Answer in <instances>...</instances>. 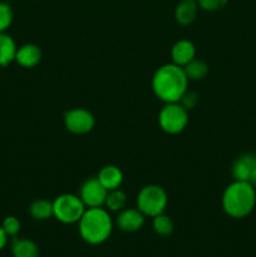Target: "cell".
<instances>
[{
  "label": "cell",
  "instance_id": "25",
  "mask_svg": "<svg viewBox=\"0 0 256 257\" xmlns=\"http://www.w3.org/2000/svg\"><path fill=\"white\" fill-rule=\"evenodd\" d=\"M8 237H9V236H8L7 233H5V231L3 230V227H2V226H0V251H2L3 248L5 247V246H7Z\"/></svg>",
  "mask_w": 256,
  "mask_h": 257
},
{
  "label": "cell",
  "instance_id": "13",
  "mask_svg": "<svg viewBox=\"0 0 256 257\" xmlns=\"http://www.w3.org/2000/svg\"><path fill=\"white\" fill-rule=\"evenodd\" d=\"M97 178L99 180V182L104 186V188L107 191L117 190L122 186L123 183V172L119 167L113 165L104 166L103 168H100V171L98 172Z\"/></svg>",
  "mask_w": 256,
  "mask_h": 257
},
{
  "label": "cell",
  "instance_id": "16",
  "mask_svg": "<svg viewBox=\"0 0 256 257\" xmlns=\"http://www.w3.org/2000/svg\"><path fill=\"white\" fill-rule=\"evenodd\" d=\"M18 47L14 39L5 32L0 33V67H7L15 62Z\"/></svg>",
  "mask_w": 256,
  "mask_h": 257
},
{
  "label": "cell",
  "instance_id": "15",
  "mask_svg": "<svg viewBox=\"0 0 256 257\" xmlns=\"http://www.w3.org/2000/svg\"><path fill=\"white\" fill-rule=\"evenodd\" d=\"M13 257H39L40 251L37 243L29 238L14 237L12 242Z\"/></svg>",
  "mask_w": 256,
  "mask_h": 257
},
{
  "label": "cell",
  "instance_id": "10",
  "mask_svg": "<svg viewBox=\"0 0 256 257\" xmlns=\"http://www.w3.org/2000/svg\"><path fill=\"white\" fill-rule=\"evenodd\" d=\"M171 58H172V63L180 67H185L196 58L195 44L188 39L177 40L171 49Z\"/></svg>",
  "mask_w": 256,
  "mask_h": 257
},
{
  "label": "cell",
  "instance_id": "20",
  "mask_svg": "<svg viewBox=\"0 0 256 257\" xmlns=\"http://www.w3.org/2000/svg\"><path fill=\"white\" fill-rule=\"evenodd\" d=\"M125 205H127V195L123 191H120L119 188L108 191L104 203L108 210L113 212H119L123 208H125Z\"/></svg>",
  "mask_w": 256,
  "mask_h": 257
},
{
  "label": "cell",
  "instance_id": "2",
  "mask_svg": "<svg viewBox=\"0 0 256 257\" xmlns=\"http://www.w3.org/2000/svg\"><path fill=\"white\" fill-rule=\"evenodd\" d=\"M223 212L232 218H245L256 206V188L247 181H235L225 188L221 198Z\"/></svg>",
  "mask_w": 256,
  "mask_h": 257
},
{
  "label": "cell",
  "instance_id": "6",
  "mask_svg": "<svg viewBox=\"0 0 256 257\" xmlns=\"http://www.w3.org/2000/svg\"><path fill=\"white\" fill-rule=\"evenodd\" d=\"M158 124L167 135H180L188 124V110L178 102L165 103L158 113Z\"/></svg>",
  "mask_w": 256,
  "mask_h": 257
},
{
  "label": "cell",
  "instance_id": "18",
  "mask_svg": "<svg viewBox=\"0 0 256 257\" xmlns=\"http://www.w3.org/2000/svg\"><path fill=\"white\" fill-rule=\"evenodd\" d=\"M182 68L188 80H202L208 74V64L205 60L198 59V58H195Z\"/></svg>",
  "mask_w": 256,
  "mask_h": 257
},
{
  "label": "cell",
  "instance_id": "12",
  "mask_svg": "<svg viewBox=\"0 0 256 257\" xmlns=\"http://www.w3.org/2000/svg\"><path fill=\"white\" fill-rule=\"evenodd\" d=\"M43 54L40 48L37 44L28 43L18 48L15 54V62L23 68H34L42 60Z\"/></svg>",
  "mask_w": 256,
  "mask_h": 257
},
{
  "label": "cell",
  "instance_id": "8",
  "mask_svg": "<svg viewBox=\"0 0 256 257\" xmlns=\"http://www.w3.org/2000/svg\"><path fill=\"white\" fill-rule=\"evenodd\" d=\"M108 191L97 177H90L83 182L79 190V197L87 208L103 207Z\"/></svg>",
  "mask_w": 256,
  "mask_h": 257
},
{
  "label": "cell",
  "instance_id": "22",
  "mask_svg": "<svg viewBox=\"0 0 256 257\" xmlns=\"http://www.w3.org/2000/svg\"><path fill=\"white\" fill-rule=\"evenodd\" d=\"M2 227L9 237H17L18 233L20 232V228H22V223L15 216H8L3 221Z\"/></svg>",
  "mask_w": 256,
  "mask_h": 257
},
{
  "label": "cell",
  "instance_id": "5",
  "mask_svg": "<svg viewBox=\"0 0 256 257\" xmlns=\"http://www.w3.org/2000/svg\"><path fill=\"white\" fill-rule=\"evenodd\" d=\"M54 217L65 225L78 223L84 211L87 210L79 196L73 193H63L53 201Z\"/></svg>",
  "mask_w": 256,
  "mask_h": 257
},
{
  "label": "cell",
  "instance_id": "3",
  "mask_svg": "<svg viewBox=\"0 0 256 257\" xmlns=\"http://www.w3.org/2000/svg\"><path fill=\"white\" fill-rule=\"evenodd\" d=\"M78 230L80 237L88 245H102L112 235V217L103 207L87 208L78 221Z\"/></svg>",
  "mask_w": 256,
  "mask_h": 257
},
{
  "label": "cell",
  "instance_id": "24",
  "mask_svg": "<svg viewBox=\"0 0 256 257\" xmlns=\"http://www.w3.org/2000/svg\"><path fill=\"white\" fill-rule=\"evenodd\" d=\"M178 103H180V104L182 105L185 109L191 110V109H193V108L196 107V104L198 103V95L196 94L195 92L187 90V92L182 95V98H181L180 102Z\"/></svg>",
  "mask_w": 256,
  "mask_h": 257
},
{
  "label": "cell",
  "instance_id": "26",
  "mask_svg": "<svg viewBox=\"0 0 256 257\" xmlns=\"http://www.w3.org/2000/svg\"><path fill=\"white\" fill-rule=\"evenodd\" d=\"M248 182H250L251 185L256 188V167H255V170H253V172L251 173V177H250V180H248Z\"/></svg>",
  "mask_w": 256,
  "mask_h": 257
},
{
  "label": "cell",
  "instance_id": "11",
  "mask_svg": "<svg viewBox=\"0 0 256 257\" xmlns=\"http://www.w3.org/2000/svg\"><path fill=\"white\" fill-rule=\"evenodd\" d=\"M256 167V155L253 153H245L237 157L233 162L231 173L235 181H247L250 180L251 173Z\"/></svg>",
  "mask_w": 256,
  "mask_h": 257
},
{
  "label": "cell",
  "instance_id": "19",
  "mask_svg": "<svg viewBox=\"0 0 256 257\" xmlns=\"http://www.w3.org/2000/svg\"><path fill=\"white\" fill-rule=\"evenodd\" d=\"M152 228L158 236L167 237V236H171L173 233L175 223H173L172 218L170 216L165 215V213H161V215L152 218Z\"/></svg>",
  "mask_w": 256,
  "mask_h": 257
},
{
  "label": "cell",
  "instance_id": "23",
  "mask_svg": "<svg viewBox=\"0 0 256 257\" xmlns=\"http://www.w3.org/2000/svg\"><path fill=\"white\" fill-rule=\"evenodd\" d=\"M228 0H197V4L201 9L206 12H217L226 7Z\"/></svg>",
  "mask_w": 256,
  "mask_h": 257
},
{
  "label": "cell",
  "instance_id": "4",
  "mask_svg": "<svg viewBox=\"0 0 256 257\" xmlns=\"http://www.w3.org/2000/svg\"><path fill=\"white\" fill-rule=\"evenodd\" d=\"M168 205V195L163 187L158 185H147L137 195V208L146 217H156L165 213Z\"/></svg>",
  "mask_w": 256,
  "mask_h": 257
},
{
  "label": "cell",
  "instance_id": "7",
  "mask_svg": "<svg viewBox=\"0 0 256 257\" xmlns=\"http://www.w3.org/2000/svg\"><path fill=\"white\" fill-rule=\"evenodd\" d=\"M64 125L73 135H87L94 128L95 118L85 108H73L64 113Z\"/></svg>",
  "mask_w": 256,
  "mask_h": 257
},
{
  "label": "cell",
  "instance_id": "17",
  "mask_svg": "<svg viewBox=\"0 0 256 257\" xmlns=\"http://www.w3.org/2000/svg\"><path fill=\"white\" fill-rule=\"evenodd\" d=\"M29 213L34 220L37 221H47L49 218L54 217V210H53L52 201L39 198L32 202L29 207Z\"/></svg>",
  "mask_w": 256,
  "mask_h": 257
},
{
  "label": "cell",
  "instance_id": "14",
  "mask_svg": "<svg viewBox=\"0 0 256 257\" xmlns=\"http://www.w3.org/2000/svg\"><path fill=\"white\" fill-rule=\"evenodd\" d=\"M197 0H181L175 9V19L180 25H190L195 22L198 13Z\"/></svg>",
  "mask_w": 256,
  "mask_h": 257
},
{
  "label": "cell",
  "instance_id": "21",
  "mask_svg": "<svg viewBox=\"0 0 256 257\" xmlns=\"http://www.w3.org/2000/svg\"><path fill=\"white\" fill-rule=\"evenodd\" d=\"M14 13H13L10 4L5 2H0V33L7 32L13 24Z\"/></svg>",
  "mask_w": 256,
  "mask_h": 257
},
{
  "label": "cell",
  "instance_id": "9",
  "mask_svg": "<svg viewBox=\"0 0 256 257\" xmlns=\"http://www.w3.org/2000/svg\"><path fill=\"white\" fill-rule=\"evenodd\" d=\"M146 216L138 208H123L118 212L115 225L122 232L133 233L143 227Z\"/></svg>",
  "mask_w": 256,
  "mask_h": 257
},
{
  "label": "cell",
  "instance_id": "1",
  "mask_svg": "<svg viewBox=\"0 0 256 257\" xmlns=\"http://www.w3.org/2000/svg\"><path fill=\"white\" fill-rule=\"evenodd\" d=\"M188 78L182 67L168 63L158 68L152 77V90L163 103L180 102L188 90Z\"/></svg>",
  "mask_w": 256,
  "mask_h": 257
}]
</instances>
